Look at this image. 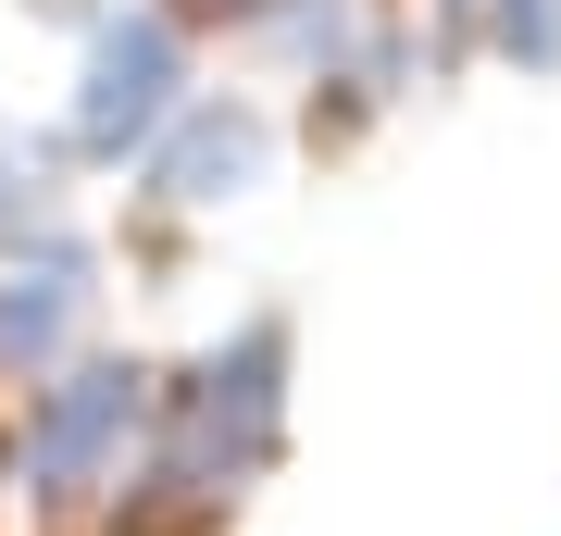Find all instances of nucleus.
Segmentation results:
<instances>
[{
  "mask_svg": "<svg viewBox=\"0 0 561 536\" xmlns=\"http://www.w3.org/2000/svg\"><path fill=\"white\" fill-rule=\"evenodd\" d=\"M275 437H287V324H238L162 399V487L225 499V487H250L275 461Z\"/></svg>",
  "mask_w": 561,
  "mask_h": 536,
  "instance_id": "f257e3e1",
  "label": "nucleus"
},
{
  "mask_svg": "<svg viewBox=\"0 0 561 536\" xmlns=\"http://www.w3.org/2000/svg\"><path fill=\"white\" fill-rule=\"evenodd\" d=\"M175 88H187L175 25H162V13H113L101 38H88V62H76V150H101V162L162 150V125L187 113Z\"/></svg>",
  "mask_w": 561,
  "mask_h": 536,
  "instance_id": "f03ea898",
  "label": "nucleus"
},
{
  "mask_svg": "<svg viewBox=\"0 0 561 536\" xmlns=\"http://www.w3.org/2000/svg\"><path fill=\"white\" fill-rule=\"evenodd\" d=\"M138 424H150V375H138V362H76V375L38 399V424H25V487H38V499L113 487V461H125Z\"/></svg>",
  "mask_w": 561,
  "mask_h": 536,
  "instance_id": "7ed1b4c3",
  "label": "nucleus"
},
{
  "mask_svg": "<svg viewBox=\"0 0 561 536\" xmlns=\"http://www.w3.org/2000/svg\"><path fill=\"white\" fill-rule=\"evenodd\" d=\"M88 299H101V262H88V238H25L13 262H0V362H38L88 324Z\"/></svg>",
  "mask_w": 561,
  "mask_h": 536,
  "instance_id": "20e7f679",
  "label": "nucleus"
},
{
  "mask_svg": "<svg viewBox=\"0 0 561 536\" xmlns=\"http://www.w3.org/2000/svg\"><path fill=\"white\" fill-rule=\"evenodd\" d=\"M262 162H275V125H262L250 100H187V113L162 125V150H150V187L162 199H250Z\"/></svg>",
  "mask_w": 561,
  "mask_h": 536,
  "instance_id": "39448f33",
  "label": "nucleus"
},
{
  "mask_svg": "<svg viewBox=\"0 0 561 536\" xmlns=\"http://www.w3.org/2000/svg\"><path fill=\"white\" fill-rule=\"evenodd\" d=\"M38 175H50V150H25L13 125H0V238H13V250H25V225H38V199H50Z\"/></svg>",
  "mask_w": 561,
  "mask_h": 536,
  "instance_id": "423d86ee",
  "label": "nucleus"
},
{
  "mask_svg": "<svg viewBox=\"0 0 561 536\" xmlns=\"http://www.w3.org/2000/svg\"><path fill=\"white\" fill-rule=\"evenodd\" d=\"M500 50L524 76H561V0H500Z\"/></svg>",
  "mask_w": 561,
  "mask_h": 536,
  "instance_id": "0eeeda50",
  "label": "nucleus"
},
{
  "mask_svg": "<svg viewBox=\"0 0 561 536\" xmlns=\"http://www.w3.org/2000/svg\"><path fill=\"white\" fill-rule=\"evenodd\" d=\"M275 38L300 50V62H337V38H350V13H337V0H275Z\"/></svg>",
  "mask_w": 561,
  "mask_h": 536,
  "instance_id": "6e6552de",
  "label": "nucleus"
},
{
  "mask_svg": "<svg viewBox=\"0 0 561 536\" xmlns=\"http://www.w3.org/2000/svg\"><path fill=\"white\" fill-rule=\"evenodd\" d=\"M449 13H474V0H449Z\"/></svg>",
  "mask_w": 561,
  "mask_h": 536,
  "instance_id": "1a4fd4ad",
  "label": "nucleus"
}]
</instances>
